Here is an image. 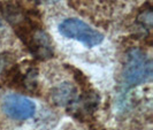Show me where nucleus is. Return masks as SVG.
<instances>
[{"label": "nucleus", "instance_id": "f257e3e1", "mask_svg": "<svg viewBox=\"0 0 153 130\" xmlns=\"http://www.w3.org/2000/svg\"><path fill=\"white\" fill-rule=\"evenodd\" d=\"M124 82L129 86L139 85L152 77V61L140 50H131L123 70Z\"/></svg>", "mask_w": 153, "mask_h": 130}, {"label": "nucleus", "instance_id": "f03ea898", "mask_svg": "<svg viewBox=\"0 0 153 130\" xmlns=\"http://www.w3.org/2000/svg\"><path fill=\"white\" fill-rule=\"evenodd\" d=\"M59 31L62 36L81 42L88 47L99 45L104 36L99 31L91 28L89 24L78 19H67L59 24Z\"/></svg>", "mask_w": 153, "mask_h": 130}, {"label": "nucleus", "instance_id": "7ed1b4c3", "mask_svg": "<svg viewBox=\"0 0 153 130\" xmlns=\"http://www.w3.org/2000/svg\"><path fill=\"white\" fill-rule=\"evenodd\" d=\"M1 109L5 114L14 120H27L36 112V105L33 101L23 96L8 94L4 97L1 103Z\"/></svg>", "mask_w": 153, "mask_h": 130}, {"label": "nucleus", "instance_id": "20e7f679", "mask_svg": "<svg viewBox=\"0 0 153 130\" xmlns=\"http://www.w3.org/2000/svg\"><path fill=\"white\" fill-rule=\"evenodd\" d=\"M77 97L76 88L71 83H62L52 89L51 98L55 105L58 106H68L71 105Z\"/></svg>", "mask_w": 153, "mask_h": 130}, {"label": "nucleus", "instance_id": "39448f33", "mask_svg": "<svg viewBox=\"0 0 153 130\" xmlns=\"http://www.w3.org/2000/svg\"><path fill=\"white\" fill-rule=\"evenodd\" d=\"M40 1L46 2V4H54V2H56V1H59V0H40Z\"/></svg>", "mask_w": 153, "mask_h": 130}]
</instances>
